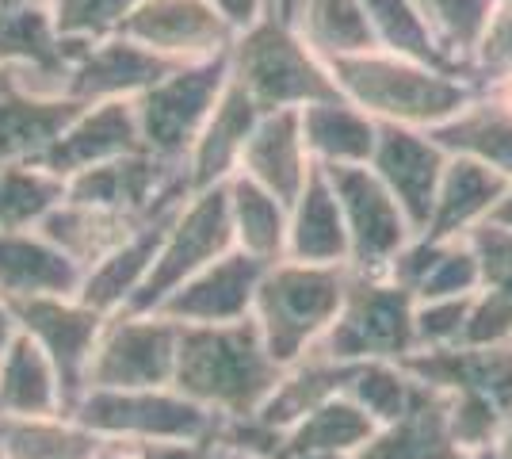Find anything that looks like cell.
<instances>
[{
	"label": "cell",
	"instance_id": "1",
	"mask_svg": "<svg viewBox=\"0 0 512 459\" xmlns=\"http://www.w3.org/2000/svg\"><path fill=\"white\" fill-rule=\"evenodd\" d=\"M283 379L253 318L230 326H180L172 391L211 410L218 421L253 417Z\"/></svg>",
	"mask_w": 512,
	"mask_h": 459
},
{
	"label": "cell",
	"instance_id": "2",
	"mask_svg": "<svg viewBox=\"0 0 512 459\" xmlns=\"http://www.w3.org/2000/svg\"><path fill=\"white\" fill-rule=\"evenodd\" d=\"M329 73H333L341 100L356 104L375 123H394V127L425 134L455 119L482 92L467 77L417 66L383 50L329 62Z\"/></svg>",
	"mask_w": 512,
	"mask_h": 459
},
{
	"label": "cell",
	"instance_id": "3",
	"mask_svg": "<svg viewBox=\"0 0 512 459\" xmlns=\"http://www.w3.org/2000/svg\"><path fill=\"white\" fill-rule=\"evenodd\" d=\"M226 66H230V85L241 88L260 115L302 111L341 96L329 66L302 43L295 23L279 20L276 12L237 31L226 50Z\"/></svg>",
	"mask_w": 512,
	"mask_h": 459
},
{
	"label": "cell",
	"instance_id": "4",
	"mask_svg": "<svg viewBox=\"0 0 512 459\" xmlns=\"http://www.w3.org/2000/svg\"><path fill=\"white\" fill-rule=\"evenodd\" d=\"M344 287H348V268L299 261L268 264L256 287L253 322L264 337L268 356L283 372L321 345V337L341 314Z\"/></svg>",
	"mask_w": 512,
	"mask_h": 459
},
{
	"label": "cell",
	"instance_id": "5",
	"mask_svg": "<svg viewBox=\"0 0 512 459\" xmlns=\"http://www.w3.org/2000/svg\"><path fill=\"white\" fill-rule=\"evenodd\" d=\"M413 306L417 299L406 287L390 284L386 276L348 272L341 314L310 356L344 364V368H356L367 360H398L402 364L406 356L417 352Z\"/></svg>",
	"mask_w": 512,
	"mask_h": 459
},
{
	"label": "cell",
	"instance_id": "6",
	"mask_svg": "<svg viewBox=\"0 0 512 459\" xmlns=\"http://www.w3.org/2000/svg\"><path fill=\"white\" fill-rule=\"evenodd\" d=\"M226 81H230V66L222 54L211 62L172 69L165 81H157L142 96H134L142 150L165 165L184 169L195 138L203 134L218 96L226 92Z\"/></svg>",
	"mask_w": 512,
	"mask_h": 459
},
{
	"label": "cell",
	"instance_id": "7",
	"mask_svg": "<svg viewBox=\"0 0 512 459\" xmlns=\"http://www.w3.org/2000/svg\"><path fill=\"white\" fill-rule=\"evenodd\" d=\"M88 433L115 444H184L214 440L218 417L172 387L157 391H85L73 414Z\"/></svg>",
	"mask_w": 512,
	"mask_h": 459
},
{
	"label": "cell",
	"instance_id": "8",
	"mask_svg": "<svg viewBox=\"0 0 512 459\" xmlns=\"http://www.w3.org/2000/svg\"><path fill=\"white\" fill-rule=\"evenodd\" d=\"M234 249L237 245L234 226H230L226 184L207 188V192H192L188 203L176 211V219L169 222L150 276L127 310L130 314H153L176 287H184L192 276H199L203 268H211L214 261H222Z\"/></svg>",
	"mask_w": 512,
	"mask_h": 459
},
{
	"label": "cell",
	"instance_id": "9",
	"mask_svg": "<svg viewBox=\"0 0 512 459\" xmlns=\"http://www.w3.org/2000/svg\"><path fill=\"white\" fill-rule=\"evenodd\" d=\"M88 43H69L58 35L46 4H8L0 8V85L39 96L69 100L73 69Z\"/></svg>",
	"mask_w": 512,
	"mask_h": 459
},
{
	"label": "cell",
	"instance_id": "10",
	"mask_svg": "<svg viewBox=\"0 0 512 459\" xmlns=\"http://www.w3.org/2000/svg\"><path fill=\"white\" fill-rule=\"evenodd\" d=\"M180 326L161 314L119 310L104 322L88 364L85 391H157L172 387Z\"/></svg>",
	"mask_w": 512,
	"mask_h": 459
},
{
	"label": "cell",
	"instance_id": "11",
	"mask_svg": "<svg viewBox=\"0 0 512 459\" xmlns=\"http://www.w3.org/2000/svg\"><path fill=\"white\" fill-rule=\"evenodd\" d=\"M321 169V165H318ZM333 196L341 203L344 230H348V272L386 276L394 257L417 238L402 207L383 188V180L367 165H333L325 169Z\"/></svg>",
	"mask_w": 512,
	"mask_h": 459
},
{
	"label": "cell",
	"instance_id": "12",
	"mask_svg": "<svg viewBox=\"0 0 512 459\" xmlns=\"http://www.w3.org/2000/svg\"><path fill=\"white\" fill-rule=\"evenodd\" d=\"M8 306H12L16 329L23 337H31L54 364V372L62 379L65 414H73V406L85 394L88 364H92V352H96L107 318L81 303L77 295H39V299Z\"/></svg>",
	"mask_w": 512,
	"mask_h": 459
},
{
	"label": "cell",
	"instance_id": "13",
	"mask_svg": "<svg viewBox=\"0 0 512 459\" xmlns=\"http://www.w3.org/2000/svg\"><path fill=\"white\" fill-rule=\"evenodd\" d=\"M119 35L176 66H195L222 58L237 31L214 12L211 0H142Z\"/></svg>",
	"mask_w": 512,
	"mask_h": 459
},
{
	"label": "cell",
	"instance_id": "14",
	"mask_svg": "<svg viewBox=\"0 0 512 459\" xmlns=\"http://www.w3.org/2000/svg\"><path fill=\"white\" fill-rule=\"evenodd\" d=\"M367 169L383 180V188L394 196V203L402 207V215L413 226V234L421 238L432 219L440 176L448 169V153L425 131L379 123V138H375V153H371Z\"/></svg>",
	"mask_w": 512,
	"mask_h": 459
},
{
	"label": "cell",
	"instance_id": "15",
	"mask_svg": "<svg viewBox=\"0 0 512 459\" xmlns=\"http://www.w3.org/2000/svg\"><path fill=\"white\" fill-rule=\"evenodd\" d=\"M268 264L253 261L249 253H226L222 261L203 268L184 287H176L153 314L169 318L176 326H230L253 318L256 287L264 280Z\"/></svg>",
	"mask_w": 512,
	"mask_h": 459
},
{
	"label": "cell",
	"instance_id": "16",
	"mask_svg": "<svg viewBox=\"0 0 512 459\" xmlns=\"http://www.w3.org/2000/svg\"><path fill=\"white\" fill-rule=\"evenodd\" d=\"M413 379L440 394H478L512 417V345H451L402 360Z\"/></svg>",
	"mask_w": 512,
	"mask_h": 459
},
{
	"label": "cell",
	"instance_id": "17",
	"mask_svg": "<svg viewBox=\"0 0 512 459\" xmlns=\"http://www.w3.org/2000/svg\"><path fill=\"white\" fill-rule=\"evenodd\" d=\"M127 153H146L142 150V134H138V115H134V100H104L85 108L62 138L54 142V150L43 157V169L54 173L58 180L107 165L115 157Z\"/></svg>",
	"mask_w": 512,
	"mask_h": 459
},
{
	"label": "cell",
	"instance_id": "18",
	"mask_svg": "<svg viewBox=\"0 0 512 459\" xmlns=\"http://www.w3.org/2000/svg\"><path fill=\"white\" fill-rule=\"evenodd\" d=\"M172 69H180L169 58H157L146 46L130 43L123 35L92 43L81 54V62L73 69V85H69V100L77 104H104V100H134L157 81H165Z\"/></svg>",
	"mask_w": 512,
	"mask_h": 459
},
{
	"label": "cell",
	"instance_id": "19",
	"mask_svg": "<svg viewBox=\"0 0 512 459\" xmlns=\"http://www.w3.org/2000/svg\"><path fill=\"white\" fill-rule=\"evenodd\" d=\"M310 169H314V161H310L306 142H302L299 111H272V115H260L253 134H249V142H245L237 173L249 176L264 192H272V196L291 211V203H295L299 192L306 188Z\"/></svg>",
	"mask_w": 512,
	"mask_h": 459
},
{
	"label": "cell",
	"instance_id": "20",
	"mask_svg": "<svg viewBox=\"0 0 512 459\" xmlns=\"http://www.w3.org/2000/svg\"><path fill=\"white\" fill-rule=\"evenodd\" d=\"M386 280L406 287L417 303H436V299H467L478 295L482 276L478 261L470 253L467 238L455 241H428L413 238L386 268Z\"/></svg>",
	"mask_w": 512,
	"mask_h": 459
},
{
	"label": "cell",
	"instance_id": "21",
	"mask_svg": "<svg viewBox=\"0 0 512 459\" xmlns=\"http://www.w3.org/2000/svg\"><path fill=\"white\" fill-rule=\"evenodd\" d=\"M256 119H260V111L253 108V100L237 85L226 81V92L218 96L207 127L195 138L192 153H188V161H184V173H188V188H192V192L218 188V184H226V180L237 173L241 153H245V142H249V134H253Z\"/></svg>",
	"mask_w": 512,
	"mask_h": 459
},
{
	"label": "cell",
	"instance_id": "22",
	"mask_svg": "<svg viewBox=\"0 0 512 459\" xmlns=\"http://www.w3.org/2000/svg\"><path fill=\"white\" fill-rule=\"evenodd\" d=\"M287 261L321 264V268H348V230H344L341 203L325 169H310L306 188L291 203L287 219Z\"/></svg>",
	"mask_w": 512,
	"mask_h": 459
},
{
	"label": "cell",
	"instance_id": "23",
	"mask_svg": "<svg viewBox=\"0 0 512 459\" xmlns=\"http://www.w3.org/2000/svg\"><path fill=\"white\" fill-rule=\"evenodd\" d=\"M81 268L39 230H0V299L23 303L39 295H77Z\"/></svg>",
	"mask_w": 512,
	"mask_h": 459
},
{
	"label": "cell",
	"instance_id": "24",
	"mask_svg": "<svg viewBox=\"0 0 512 459\" xmlns=\"http://www.w3.org/2000/svg\"><path fill=\"white\" fill-rule=\"evenodd\" d=\"M505 188H509V180L501 173H493V169L470 161V157H448V169L440 176L436 203H432V219H428V230L421 238H467L474 226L490 219L497 199L505 196Z\"/></svg>",
	"mask_w": 512,
	"mask_h": 459
},
{
	"label": "cell",
	"instance_id": "25",
	"mask_svg": "<svg viewBox=\"0 0 512 459\" xmlns=\"http://www.w3.org/2000/svg\"><path fill=\"white\" fill-rule=\"evenodd\" d=\"M85 111L77 100H39L0 85V169L43 165L62 131Z\"/></svg>",
	"mask_w": 512,
	"mask_h": 459
},
{
	"label": "cell",
	"instance_id": "26",
	"mask_svg": "<svg viewBox=\"0 0 512 459\" xmlns=\"http://www.w3.org/2000/svg\"><path fill=\"white\" fill-rule=\"evenodd\" d=\"M176 211H180V207H176ZM176 211L146 222V226L130 241H123L111 257H104L96 268H88L85 276H81V287H77V299L85 306H92L96 314H104V318L127 310V306L134 303V295L142 291V284H146V276H150L153 261H157V249H161V238H165L169 222L176 219Z\"/></svg>",
	"mask_w": 512,
	"mask_h": 459
},
{
	"label": "cell",
	"instance_id": "27",
	"mask_svg": "<svg viewBox=\"0 0 512 459\" xmlns=\"http://www.w3.org/2000/svg\"><path fill=\"white\" fill-rule=\"evenodd\" d=\"M169 215V211H165ZM161 219V215H157ZM153 222V219H150ZM146 222L119 215V211H104V207H88V203H73L62 199L43 222H39V234H43L65 261H73L85 276L88 268L111 257L123 241H130Z\"/></svg>",
	"mask_w": 512,
	"mask_h": 459
},
{
	"label": "cell",
	"instance_id": "28",
	"mask_svg": "<svg viewBox=\"0 0 512 459\" xmlns=\"http://www.w3.org/2000/svg\"><path fill=\"white\" fill-rule=\"evenodd\" d=\"M428 138L448 157H470L512 180V111L497 104L486 88L455 119L428 131Z\"/></svg>",
	"mask_w": 512,
	"mask_h": 459
},
{
	"label": "cell",
	"instance_id": "29",
	"mask_svg": "<svg viewBox=\"0 0 512 459\" xmlns=\"http://www.w3.org/2000/svg\"><path fill=\"white\" fill-rule=\"evenodd\" d=\"M302 142L310 161L321 169L333 165H371L375 153V138H379V123L371 115H363L356 104L348 100H321L299 111Z\"/></svg>",
	"mask_w": 512,
	"mask_h": 459
},
{
	"label": "cell",
	"instance_id": "30",
	"mask_svg": "<svg viewBox=\"0 0 512 459\" xmlns=\"http://www.w3.org/2000/svg\"><path fill=\"white\" fill-rule=\"evenodd\" d=\"M352 459H470L448 433V398L428 387L425 398L398 417L394 425L375 429Z\"/></svg>",
	"mask_w": 512,
	"mask_h": 459
},
{
	"label": "cell",
	"instance_id": "31",
	"mask_svg": "<svg viewBox=\"0 0 512 459\" xmlns=\"http://www.w3.org/2000/svg\"><path fill=\"white\" fill-rule=\"evenodd\" d=\"M65 414L62 379L46 352L16 329L0 360V417H54Z\"/></svg>",
	"mask_w": 512,
	"mask_h": 459
},
{
	"label": "cell",
	"instance_id": "32",
	"mask_svg": "<svg viewBox=\"0 0 512 459\" xmlns=\"http://www.w3.org/2000/svg\"><path fill=\"white\" fill-rule=\"evenodd\" d=\"M363 12H367V23H371L375 46L383 54H394V58H406V62H417V66L440 69V73H455V77L474 81L470 69L451 62L448 54L440 50L432 27L425 20V12H421V0H363Z\"/></svg>",
	"mask_w": 512,
	"mask_h": 459
},
{
	"label": "cell",
	"instance_id": "33",
	"mask_svg": "<svg viewBox=\"0 0 512 459\" xmlns=\"http://www.w3.org/2000/svg\"><path fill=\"white\" fill-rule=\"evenodd\" d=\"M226 199H230V226H234L237 249L260 264L287 261V219H291V211L272 192H264L260 184H253L241 173L226 180Z\"/></svg>",
	"mask_w": 512,
	"mask_h": 459
},
{
	"label": "cell",
	"instance_id": "34",
	"mask_svg": "<svg viewBox=\"0 0 512 459\" xmlns=\"http://www.w3.org/2000/svg\"><path fill=\"white\" fill-rule=\"evenodd\" d=\"M291 23L325 66L379 50L363 0H299Z\"/></svg>",
	"mask_w": 512,
	"mask_h": 459
},
{
	"label": "cell",
	"instance_id": "35",
	"mask_svg": "<svg viewBox=\"0 0 512 459\" xmlns=\"http://www.w3.org/2000/svg\"><path fill=\"white\" fill-rule=\"evenodd\" d=\"M348 375H352V368H344V364H329V360H321V356H302L299 364H291V368L283 372L272 398H268L253 417L260 425H268V429H276V433L287 437V429H291L295 421H302L310 410H318L321 402L344 394Z\"/></svg>",
	"mask_w": 512,
	"mask_h": 459
},
{
	"label": "cell",
	"instance_id": "36",
	"mask_svg": "<svg viewBox=\"0 0 512 459\" xmlns=\"http://www.w3.org/2000/svg\"><path fill=\"white\" fill-rule=\"evenodd\" d=\"M104 440L77 417H0V459H92Z\"/></svg>",
	"mask_w": 512,
	"mask_h": 459
},
{
	"label": "cell",
	"instance_id": "37",
	"mask_svg": "<svg viewBox=\"0 0 512 459\" xmlns=\"http://www.w3.org/2000/svg\"><path fill=\"white\" fill-rule=\"evenodd\" d=\"M425 391H428L425 383L413 379L406 372V364H398V360H367V364H356L352 375H348V387H344V394L379 429L394 425L398 417H406L425 398Z\"/></svg>",
	"mask_w": 512,
	"mask_h": 459
},
{
	"label": "cell",
	"instance_id": "38",
	"mask_svg": "<svg viewBox=\"0 0 512 459\" xmlns=\"http://www.w3.org/2000/svg\"><path fill=\"white\" fill-rule=\"evenodd\" d=\"M65 199V180L43 165L0 169V230H39V222Z\"/></svg>",
	"mask_w": 512,
	"mask_h": 459
},
{
	"label": "cell",
	"instance_id": "39",
	"mask_svg": "<svg viewBox=\"0 0 512 459\" xmlns=\"http://www.w3.org/2000/svg\"><path fill=\"white\" fill-rule=\"evenodd\" d=\"M497 4L501 0H421V12H425L440 50L448 54L451 62L470 69V58H474V50L482 43Z\"/></svg>",
	"mask_w": 512,
	"mask_h": 459
},
{
	"label": "cell",
	"instance_id": "40",
	"mask_svg": "<svg viewBox=\"0 0 512 459\" xmlns=\"http://www.w3.org/2000/svg\"><path fill=\"white\" fill-rule=\"evenodd\" d=\"M142 0H50V20L69 43H104L123 31L127 16Z\"/></svg>",
	"mask_w": 512,
	"mask_h": 459
},
{
	"label": "cell",
	"instance_id": "41",
	"mask_svg": "<svg viewBox=\"0 0 512 459\" xmlns=\"http://www.w3.org/2000/svg\"><path fill=\"white\" fill-rule=\"evenodd\" d=\"M470 299H436V303H417L413 306V341L417 352L432 349H451L463 341V329H467Z\"/></svg>",
	"mask_w": 512,
	"mask_h": 459
},
{
	"label": "cell",
	"instance_id": "42",
	"mask_svg": "<svg viewBox=\"0 0 512 459\" xmlns=\"http://www.w3.org/2000/svg\"><path fill=\"white\" fill-rule=\"evenodd\" d=\"M467 245L478 261L482 287L478 291H497L512 299V230L497 222H482L467 234Z\"/></svg>",
	"mask_w": 512,
	"mask_h": 459
},
{
	"label": "cell",
	"instance_id": "43",
	"mask_svg": "<svg viewBox=\"0 0 512 459\" xmlns=\"http://www.w3.org/2000/svg\"><path fill=\"white\" fill-rule=\"evenodd\" d=\"M470 73L482 88L512 73V4H497L490 27L470 58Z\"/></svg>",
	"mask_w": 512,
	"mask_h": 459
},
{
	"label": "cell",
	"instance_id": "44",
	"mask_svg": "<svg viewBox=\"0 0 512 459\" xmlns=\"http://www.w3.org/2000/svg\"><path fill=\"white\" fill-rule=\"evenodd\" d=\"M459 345H512V299L497 291H478L470 299L467 329Z\"/></svg>",
	"mask_w": 512,
	"mask_h": 459
},
{
	"label": "cell",
	"instance_id": "45",
	"mask_svg": "<svg viewBox=\"0 0 512 459\" xmlns=\"http://www.w3.org/2000/svg\"><path fill=\"white\" fill-rule=\"evenodd\" d=\"M142 459H214V440H184V444H134Z\"/></svg>",
	"mask_w": 512,
	"mask_h": 459
},
{
	"label": "cell",
	"instance_id": "46",
	"mask_svg": "<svg viewBox=\"0 0 512 459\" xmlns=\"http://www.w3.org/2000/svg\"><path fill=\"white\" fill-rule=\"evenodd\" d=\"M211 4H214V12L230 23L234 31H245V27H253L260 16L272 12V0H211Z\"/></svg>",
	"mask_w": 512,
	"mask_h": 459
},
{
	"label": "cell",
	"instance_id": "47",
	"mask_svg": "<svg viewBox=\"0 0 512 459\" xmlns=\"http://www.w3.org/2000/svg\"><path fill=\"white\" fill-rule=\"evenodd\" d=\"M12 337H16V318H12V306L0 299V360L12 345Z\"/></svg>",
	"mask_w": 512,
	"mask_h": 459
},
{
	"label": "cell",
	"instance_id": "48",
	"mask_svg": "<svg viewBox=\"0 0 512 459\" xmlns=\"http://www.w3.org/2000/svg\"><path fill=\"white\" fill-rule=\"evenodd\" d=\"M486 222H497V226L512 230V180H509V188H505V196L497 199V207H493V215Z\"/></svg>",
	"mask_w": 512,
	"mask_h": 459
},
{
	"label": "cell",
	"instance_id": "49",
	"mask_svg": "<svg viewBox=\"0 0 512 459\" xmlns=\"http://www.w3.org/2000/svg\"><path fill=\"white\" fill-rule=\"evenodd\" d=\"M92 459H142L134 444H115V440H104V448L96 452Z\"/></svg>",
	"mask_w": 512,
	"mask_h": 459
},
{
	"label": "cell",
	"instance_id": "50",
	"mask_svg": "<svg viewBox=\"0 0 512 459\" xmlns=\"http://www.w3.org/2000/svg\"><path fill=\"white\" fill-rule=\"evenodd\" d=\"M490 459H512V417L501 425V433H497V440H493Z\"/></svg>",
	"mask_w": 512,
	"mask_h": 459
},
{
	"label": "cell",
	"instance_id": "51",
	"mask_svg": "<svg viewBox=\"0 0 512 459\" xmlns=\"http://www.w3.org/2000/svg\"><path fill=\"white\" fill-rule=\"evenodd\" d=\"M486 92H490L497 104H505V108L512 111V73H509V77H497V81H490V85H486Z\"/></svg>",
	"mask_w": 512,
	"mask_h": 459
},
{
	"label": "cell",
	"instance_id": "52",
	"mask_svg": "<svg viewBox=\"0 0 512 459\" xmlns=\"http://www.w3.org/2000/svg\"><path fill=\"white\" fill-rule=\"evenodd\" d=\"M295 8H299V0H272V12L287 23H291V16H295Z\"/></svg>",
	"mask_w": 512,
	"mask_h": 459
},
{
	"label": "cell",
	"instance_id": "53",
	"mask_svg": "<svg viewBox=\"0 0 512 459\" xmlns=\"http://www.w3.org/2000/svg\"><path fill=\"white\" fill-rule=\"evenodd\" d=\"M4 4H50V0H4Z\"/></svg>",
	"mask_w": 512,
	"mask_h": 459
},
{
	"label": "cell",
	"instance_id": "54",
	"mask_svg": "<svg viewBox=\"0 0 512 459\" xmlns=\"http://www.w3.org/2000/svg\"><path fill=\"white\" fill-rule=\"evenodd\" d=\"M474 459H490V452H486V456H474Z\"/></svg>",
	"mask_w": 512,
	"mask_h": 459
},
{
	"label": "cell",
	"instance_id": "55",
	"mask_svg": "<svg viewBox=\"0 0 512 459\" xmlns=\"http://www.w3.org/2000/svg\"><path fill=\"white\" fill-rule=\"evenodd\" d=\"M214 459H226V456H222V452H218V456H214Z\"/></svg>",
	"mask_w": 512,
	"mask_h": 459
},
{
	"label": "cell",
	"instance_id": "56",
	"mask_svg": "<svg viewBox=\"0 0 512 459\" xmlns=\"http://www.w3.org/2000/svg\"><path fill=\"white\" fill-rule=\"evenodd\" d=\"M0 8H8V4H4V0H0Z\"/></svg>",
	"mask_w": 512,
	"mask_h": 459
},
{
	"label": "cell",
	"instance_id": "57",
	"mask_svg": "<svg viewBox=\"0 0 512 459\" xmlns=\"http://www.w3.org/2000/svg\"><path fill=\"white\" fill-rule=\"evenodd\" d=\"M501 4H512V0H501Z\"/></svg>",
	"mask_w": 512,
	"mask_h": 459
}]
</instances>
